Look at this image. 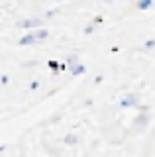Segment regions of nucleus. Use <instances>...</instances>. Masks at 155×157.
I'll return each instance as SVG.
<instances>
[{
  "label": "nucleus",
  "instance_id": "nucleus-7",
  "mask_svg": "<svg viewBox=\"0 0 155 157\" xmlns=\"http://www.w3.org/2000/svg\"><path fill=\"white\" fill-rule=\"evenodd\" d=\"M135 8L139 12H147V10L153 8V0H135Z\"/></svg>",
  "mask_w": 155,
  "mask_h": 157
},
{
  "label": "nucleus",
  "instance_id": "nucleus-8",
  "mask_svg": "<svg viewBox=\"0 0 155 157\" xmlns=\"http://www.w3.org/2000/svg\"><path fill=\"white\" fill-rule=\"evenodd\" d=\"M77 141H79V137H77L75 134H67L65 137H63V144L65 145H75Z\"/></svg>",
  "mask_w": 155,
  "mask_h": 157
},
{
  "label": "nucleus",
  "instance_id": "nucleus-20",
  "mask_svg": "<svg viewBox=\"0 0 155 157\" xmlns=\"http://www.w3.org/2000/svg\"><path fill=\"white\" fill-rule=\"evenodd\" d=\"M134 2H135V0H134Z\"/></svg>",
  "mask_w": 155,
  "mask_h": 157
},
{
  "label": "nucleus",
  "instance_id": "nucleus-14",
  "mask_svg": "<svg viewBox=\"0 0 155 157\" xmlns=\"http://www.w3.org/2000/svg\"><path fill=\"white\" fill-rule=\"evenodd\" d=\"M102 22H104V16H100V14H98V16H94V18H93V24H94V26H100Z\"/></svg>",
  "mask_w": 155,
  "mask_h": 157
},
{
  "label": "nucleus",
  "instance_id": "nucleus-15",
  "mask_svg": "<svg viewBox=\"0 0 155 157\" xmlns=\"http://www.w3.org/2000/svg\"><path fill=\"white\" fill-rule=\"evenodd\" d=\"M8 82H10V77H8V75H2V77H0V85H8Z\"/></svg>",
  "mask_w": 155,
  "mask_h": 157
},
{
  "label": "nucleus",
  "instance_id": "nucleus-4",
  "mask_svg": "<svg viewBox=\"0 0 155 157\" xmlns=\"http://www.w3.org/2000/svg\"><path fill=\"white\" fill-rule=\"evenodd\" d=\"M18 26H20L22 29H37V28H41L43 26V20L41 18H24L18 22Z\"/></svg>",
  "mask_w": 155,
  "mask_h": 157
},
{
  "label": "nucleus",
  "instance_id": "nucleus-16",
  "mask_svg": "<svg viewBox=\"0 0 155 157\" xmlns=\"http://www.w3.org/2000/svg\"><path fill=\"white\" fill-rule=\"evenodd\" d=\"M102 81H104V77H102V75H96V77H94V85H100Z\"/></svg>",
  "mask_w": 155,
  "mask_h": 157
},
{
  "label": "nucleus",
  "instance_id": "nucleus-1",
  "mask_svg": "<svg viewBox=\"0 0 155 157\" xmlns=\"http://www.w3.org/2000/svg\"><path fill=\"white\" fill-rule=\"evenodd\" d=\"M149 122H151L149 110H138V116H135L134 122H132V130L134 132H143L145 128L149 126Z\"/></svg>",
  "mask_w": 155,
  "mask_h": 157
},
{
  "label": "nucleus",
  "instance_id": "nucleus-18",
  "mask_svg": "<svg viewBox=\"0 0 155 157\" xmlns=\"http://www.w3.org/2000/svg\"><path fill=\"white\" fill-rule=\"evenodd\" d=\"M57 2H65V0H57Z\"/></svg>",
  "mask_w": 155,
  "mask_h": 157
},
{
  "label": "nucleus",
  "instance_id": "nucleus-6",
  "mask_svg": "<svg viewBox=\"0 0 155 157\" xmlns=\"http://www.w3.org/2000/svg\"><path fill=\"white\" fill-rule=\"evenodd\" d=\"M47 67L51 69L53 75H59L61 71H65V69H67V63H59V61H55V59H51V61H47Z\"/></svg>",
  "mask_w": 155,
  "mask_h": 157
},
{
  "label": "nucleus",
  "instance_id": "nucleus-10",
  "mask_svg": "<svg viewBox=\"0 0 155 157\" xmlns=\"http://www.w3.org/2000/svg\"><path fill=\"white\" fill-rule=\"evenodd\" d=\"M40 86H41V81H40V78H33V81L30 82V85H28V90H30V92H33V90H37Z\"/></svg>",
  "mask_w": 155,
  "mask_h": 157
},
{
  "label": "nucleus",
  "instance_id": "nucleus-9",
  "mask_svg": "<svg viewBox=\"0 0 155 157\" xmlns=\"http://www.w3.org/2000/svg\"><path fill=\"white\" fill-rule=\"evenodd\" d=\"M36 37H37V41H43V39L49 37V32H47V29H43V28H37L36 29Z\"/></svg>",
  "mask_w": 155,
  "mask_h": 157
},
{
  "label": "nucleus",
  "instance_id": "nucleus-5",
  "mask_svg": "<svg viewBox=\"0 0 155 157\" xmlns=\"http://www.w3.org/2000/svg\"><path fill=\"white\" fill-rule=\"evenodd\" d=\"M33 43H37V37H36V32H32V29H28V32L18 39V45L20 47H28V45H33Z\"/></svg>",
  "mask_w": 155,
  "mask_h": 157
},
{
  "label": "nucleus",
  "instance_id": "nucleus-17",
  "mask_svg": "<svg viewBox=\"0 0 155 157\" xmlns=\"http://www.w3.org/2000/svg\"><path fill=\"white\" fill-rule=\"evenodd\" d=\"M6 151V145H0V153H4Z\"/></svg>",
  "mask_w": 155,
  "mask_h": 157
},
{
  "label": "nucleus",
  "instance_id": "nucleus-12",
  "mask_svg": "<svg viewBox=\"0 0 155 157\" xmlns=\"http://www.w3.org/2000/svg\"><path fill=\"white\" fill-rule=\"evenodd\" d=\"M57 14H59V8H53V10H47L43 18H45V20H51V18H55Z\"/></svg>",
  "mask_w": 155,
  "mask_h": 157
},
{
  "label": "nucleus",
  "instance_id": "nucleus-19",
  "mask_svg": "<svg viewBox=\"0 0 155 157\" xmlns=\"http://www.w3.org/2000/svg\"><path fill=\"white\" fill-rule=\"evenodd\" d=\"M108 2H110V0H108Z\"/></svg>",
  "mask_w": 155,
  "mask_h": 157
},
{
  "label": "nucleus",
  "instance_id": "nucleus-2",
  "mask_svg": "<svg viewBox=\"0 0 155 157\" xmlns=\"http://www.w3.org/2000/svg\"><path fill=\"white\" fill-rule=\"evenodd\" d=\"M67 69L71 71L73 77H83L85 73H86V65H85V63H81L77 55H69V57H67Z\"/></svg>",
  "mask_w": 155,
  "mask_h": 157
},
{
  "label": "nucleus",
  "instance_id": "nucleus-13",
  "mask_svg": "<svg viewBox=\"0 0 155 157\" xmlns=\"http://www.w3.org/2000/svg\"><path fill=\"white\" fill-rule=\"evenodd\" d=\"M143 49H147V51L155 49V39H145V41H143Z\"/></svg>",
  "mask_w": 155,
  "mask_h": 157
},
{
  "label": "nucleus",
  "instance_id": "nucleus-11",
  "mask_svg": "<svg viewBox=\"0 0 155 157\" xmlns=\"http://www.w3.org/2000/svg\"><path fill=\"white\" fill-rule=\"evenodd\" d=\"M94 29H96V26H94L93 22H90V24H86V26H85L83 33H85V36H90V33H94Z\"/></svg>",
  "mask_w": 155,
  "mask_h": 157
},
{
  "label": "nucleus",
  "instance_id": "nucleus-3",
  "mask_svg": "<svg viewBox=\"0 0 155 157\" xmlns=\"http://www.w3.org/2000/svg\"><path fill=\"white\" fill-rule=\"evenodd\" d=\"M139 102H142V98H139L138 92H126V94H122V98H120V108H124V110L138 108Z\"/></svg>",
  "mask_w": 155,
  "mask_h": 157
}]
</instances>
